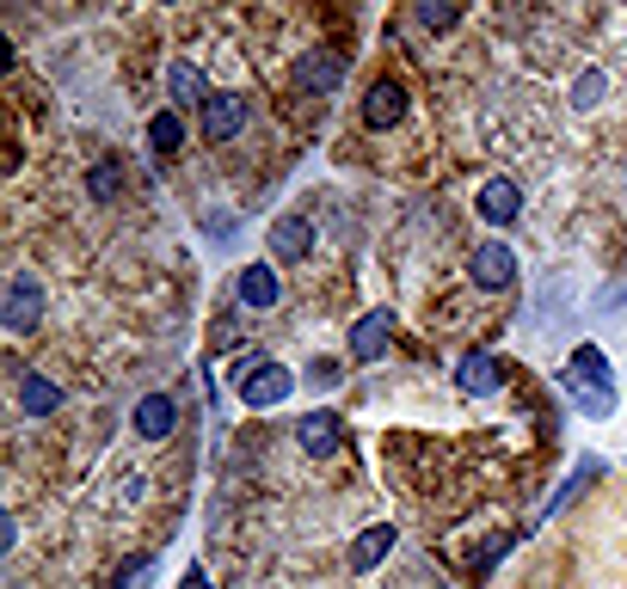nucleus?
Segmentation results:
<instances>
[{"instance_id": "obj_1", "label": "nucleus", "mask_w": 627, "mask_h": 589, "mask_svg": "<svg viewBox=\"0 0 627 589\" xmlns=\"http://www.w3.org/2000/svg\"><path fill=\"white\" fill-rule=\"evenodd\" d=\"M295 393V375L283 363H265V356H253V363L241 368V406L246 412H271V406H283Z\"/></svg>"}, {"instance_id": "obj_2", "label": "nucleus", "mask_w": 627, "mask_h": 589, "mask_svg": "<svg viewBox=\"0 0 627 589\" xmlns=\"http://www.w3.org/2000/svg\"><path fill=\"white\" fill-rule=\"evenodd\" d=\"M43 307H50V295H43V283L31 271H19L13 283H7V302H0V326L13 332V338H26V332L43 326Z\"/></svg>"}, {"instance_id": "obj_3", "label": "nucleus", "mask_w": 627, "mask_h": 589, "mask_svg": "<svg viewBox=\"0 0 627 589\" xmlns=\"http://www.w3.org/2000/svg\"><path fill=\"white\" fill-rule=\"evenodd\" d=\"M467 283L481 288V295H505V288L517 283V252L498 246V240L474 246V258H467Z\"/></svg>"}, {"instance_id": "obj_4", "label": "nucleus", "mask_w": 627, "mask_h": 589, "mask_svg": "<svg viewBox=\"0 0 627 589\" xmlns=\"http://www.w3.org/2000/svg\"><path fill=\"white\" fill-rule=\"evenodd\" d=\"M295 87L314 92V99L338 92V87H345V55H338V50H307V55H295Z\"/></svg>"}, {"instance_id": "obj_5", "label": "nucleus", "mask_w": 627, "mask_h": 589, "mask_svg": "<svg viewBox=\"0 0 627 589\" xmlns=\"http://www.w3.org/2000/svg\"><path fill=\"white\" fill-rule=\"evenodd\" d=\"M345 344H351V356H357V363H382L387 344H394V307H370V314L351 326Z\"/></svg>"}, {"instance_id": "obj_6", "label": "nucleus", "mask_w": 627, "mask_h": 589, "mask_svg": "<svg viewBox=\"0 0 627 589\" xmlns=\"http://www.w3.org/2000/svg\"><path fill=\"white\" fill-rule=\"evenodd\" d=\"M198 130H203V142H234L246 130V99L241 92H215L210 105H203Z\"/></svg>"}, {"instance_id": "obj_7", "label": "nucleus", "mask_w": 627, "mask_h": 589, "mask_svg": "<svg viewBox=\"0 0 627 589\" xmlns=\"http://www.w3.org/2000/svg\"><path fill=\"white\" fill-rule=\"evenodd\" d=\"M265 246H271L277 264H302L307 252H314V222H307V215H277L271 234H265Z\"/></svg>"}, {"instance_id": "obj_8", "label": "nucleus", "mask_w": 627, "mask_h": 589, "mask_svg": "<svg viewBox=\"0 0 627 589\" xmlns=\"http://www.w3.org/2000/svg\"><path fill=\"white\" fill-rule=\"evenodd\" d=\"M295 443H302V455H314V460L338 455V443H345V418H338V412H307V418L295 424Z\"/></svg>"}, {"instance_id": "obj_9", "label": "nucleus", "mask_w": 627, "mask_h": 589, "mask_svg": "<svg viewBox=\"0 0 627 589\" xmlns=\"http://www.w3.org/2000/svg\"><path fill=\"white\" fill-rule=\"evenodd\" d=\"M455 387L474 393V399H486V393L505 387V363H498L493 351H467L462 363H455Z\"/></svg>"}, {"instance_id": "obj_10", "label": "nucleus", "mask_w": 627, "mask_h": 589, "mask_svg": "<svg viewBox=\"0 0 627 589\" xmlns=\"http://www.w3.org/2000/svg\"><path fill=\"white\" fill-rule=\"evenodd\" d=\"M135 436L142 443H166V436L179 430V406H173V393H142V406H135Z\"/></svg>"}, {"instance_id": "obj_11", "label": "nucleus", "mask_w": 627, "mask_h": 589, "mask_svg": "<svg viewBox=\"0 0 627 589\" xmlns=\"http://www.w3.org/2000/svg\"><path fill=\"white\" fill-rule=\"evenodd\" d=\"M401 118H406V87L401 80H375L370 99H363V123L370 130H394Z\"/></svg>"}, {"instance_id": "obj_12", "label": "nucleus", "mask_w": 627, "mask_h": 589, "mask_svg": "<svg viewBox=\"0 0 627 589\" xmlns=\"http://www.w3.org/2000/svg\"><path fill=\"white\" fill-rule=\"evenodd\" d=\"M474 210H481L493 227H510V222L523 215V191H517L510 179H486L481 196H474Z\"/></svg>"}, {"instance_id": "obj_13", "label": "nucleus", "mask_w": 627, "mask_h": 589, "mask_svg": "<svg viewBox=\"0 0 627 589\" xmlns=\"http://www.w3.org/2000/svg\"><path fill=\"white\" fill-rule=\"evenodd\" d=\"M394 540H401V528L394 522H375V528H363L357 540H351V552H345V565L351 571H375V565L394 552Z\"/></svg>"}, {"instance_id": "obj_14", "label": "nucleus", "mask_w": 627, "mask_h": 589, "mask_svg": "<svg viewBox=\"0 0 627 589\" xmlns=\"http://www.w3.org/2000/svg\"><path fill=\"white\" fill-rule=\"evenodd\" d=\"M234 295H241V307H253V314H265V307H277V271L271 264H246L241 283H234Z\"/></svg>"}, {"instance_id": "obj_15", "label": "nucleus", "mask_w": 627, "mask_h": 589, "mask_svg": "<svg viewBox=\"0 0 627 589\" xmlns=\"http://www.w3.org/2000/svg\"><path fill=\"white\" fill-rule=\"evenodd\" d=\"M166 92H173V111H191V105H210L215 92L203 87V68L198 62H173L166 68Z\"/></svg>"}, {"instance_id": "obj_16", "label": "nucleus", "mask_w": 627, "mask_h": 589, "mask_svg": "<svg viewBox=\"0 0 627 589\" xmlns=\"http://www.w3.org/2000/svg\"><path fill=\"white\" fill-rule=\"evenodd\" d=\"M55 406H62V387H55L50 375H38V368H26V375H19V412H31V418H50Z\"/></svg>"}, {"instance_id": "obj_17", "label": "nucleus", "mask_w": 627, "mask_h": 589, "mask_svg": "<svg viewBox=\"0 0 627 589\" xmlns=\"http://www.w3.org/2000/svg\"><path fill=\"white\" fill-rule=\"evenodd\" d=\"M148 148H154V154H161V160H173L179 148H185V118H179L173 105H166V111H154V118H148Z\"/></svg>"}, {"instance_id": "obj_18", "label": "nucleus", "mask_w": 627, "mask_h": 589, "mask_svg": "<svg viewBox=\"0 0 627 589\" xmlns=\"http://www.w3.org/2000/svg\"><path fill=\"white\" fill-rule=\"evenodd\" d=\"M597 473H603V460H578V467H573V479H566V485H560V491H554V498H547V504H542V516H560V510H566V504H573V498H578V491H585V485H590V479H597Z\"/></svg>"}, {"instance_id": "obj_19", "label": "nucleus", "mask_w": 627, "mask_h": 589, "mask_svg": "<svg viewBox=\"0 0 627 589\" xmlns=\"http://www.w3.org/2000/svg\"><path fill=\"white\" fill-rule=\"evenodd\" d=\"M87 196H93V203H118L123 196V166L118 160H99V166L87 172Z\"/></svg>"}, {"instance_id": "obj_20", "label": "nucleus", "mask_w": 627, "mask_h": 589, "mask_svg": "<svg viewBox=\"0 0 627 589\" xmlns=\"http://www.w3.org/2000/svg\"><path fill=\"white\" fill-rule=\"evenodd\" d=\"M603 92H609V74H597V68H590V74H578L573 105H578V111H597V105H603Z\"/></svg>"}, {"instance_id": "obj_21", "label": "nucleus", "mask_w": 627, "mask_h": 589, "mask_svg": "<svg viewBox=\"0 0 627 589\" xmlns=\"http://www.w3.org/2000/svg\"><path fill=\"white\" fill-rule=\"evenodd\" d=\"M455 19H462V7H449V0H418V26L425 31H449Z\"/></svg>"}, {"instance_id": "obj_22", "label": "nucleus", "mask_w": 627, "mask_h": 589, "mask_svg": "<svg viewBox=\"0 0 627 589\" xmlns=\"http://www.w3.org/2000/svg\"><path fill=\"white\" fill-rule=\"evenodd\" d=\"M142 577H154V552H142V559H130L118 577H111V589H135Z\"/></svg>"}, {"instance_id": "obj_23", "label": "nucleus", "mask_w": 627, "mask_h": 589, "mask_svg": "<svg viewBox=\"0 0 627 589\" xmlns=\"http://www.w3.org/2000/svg\"><path fill=\"white\" fill-rule=\"evenodd\" d=\"M505 552H510V540H505V535H498V540H493V547H481V552H474V571H493V565H498V559H505Z\"/></svg>"}, {"instance_id": "obj_24", "label": "nucleus", "mask_w": 627, "mask_h": 589, "mask_svg": "<svg viewBox=\"0 0 627 589\" xmlns=\"http://www.w3.org/2000/svg\"><path fill=\"white\" fill-rule=\"evenodd\" d=\"M13 540H19V522L13 516H0V552H13Z\"/></svg>"}, {"instance_id": "obj_25", "label": "nucleus", "mask_w": 627, "mask_h": 589, "mask_svg": "<svg viewBox=\"0 0 627 589\" xmlns=\"http://www.w3.org/2000/svg\"><path fill=\"white\" fill-rule=\"evenodd\" d=\"M179 589H215V583H210V571H203V565H191V571H185V583H179Z\"/></svg>"}]
</instances>
